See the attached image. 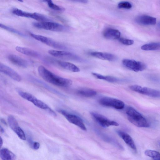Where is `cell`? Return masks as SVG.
Masks as SVG:
<instances>
[{
	"label": "cell",
	"mask_w": 160,
	"mask_h": 160,
	"mask_svg": "<svg viewBox=\"0 0 160 160\" xmlns=\"http://www.w3.org/2000/svg\"><path fill=\"white\" fill-rule=\"evenodd\" d=\"M17 0L19 1L20 2H23V0Z\"/></svg>",
	"instance_id": "cell-36"
},
{
	"label": "cell",
	"mask_w": 160,
	"mask_h": 160,
	"mask_svg": "<svg viewBox=\"0 0 160 160\" xmlns=\"http://www.w3.org/2000/svg\"><path fill=\"white\" fill-rule=\"evenodd\" d=\"M18 93L22 98L31 102L37 107L42 109L47 110L50 108L44 102L37 99L30 93L21 91H18Z\"/></svg>",
	"instance_id": "cell-7"
},
{
	"label": "cell",
	"mask_w": 160,
	"mask_h": 160,
	"mask_svg": "<svg viewBox=\"0 0 160 160\" xmlns=\"http://www.w3.org/2000/svg\"><path fill=\"white\" fill-rule=\"evenodd\" d=\"M15 49L18 52L27 56L33 57H37L39 56L37 52L31 49L17 46L15 47Z\"/></svg>",
	"instance_id": "cell-21"
},
{
	"label": "cell",
	"mask_w": 160,
	"mask_h": 160,
	"mask_svg": "<svg viewBox=\"0 0 160 160\" xmlns=\"http://www.w3.org/2000/svg\"><path fill=\"white\" fill-rule=\"evenodd\" d=\"M90 114L95 120L102 127L106 128L112 126H117L119 125L117 122L109 120L99 113L92 112Z\"/></svg>",
	"instance_id": "cell-12"
},
{
	"label": "cell",
	"mask_w": 160,
	"mask_h": 160,
	"mask_svg": "<svg viewBox=\"0 0 160 160\" xmlns=\"http://www.w3.org/2000/svg\"><path fill=\"white\" fill-rule=\"evenodd\" d=\"M122 62L126 68L135 72L143 71L146 68L144 63L133 60L125 59L122 60Z\"/></svg>",
	"instance_id": "cell-6"
},
{
	"label": "cell",
	"mask_w": 160,
	"mask_h": 160,
	"mask_svg": "<svg viewBox=\"0 0 160 160\" xmlns=\"http://www.w3.org/2000/svg\"><path fill=\"white\" fill-rule=\"evenodd\" d=\"M0 131H1V132L2 133H3L4 132V129H3V128H2V127H1V126H0Z\"/></svg>",
	"instance_id": "cell-35"
},
{
	"label": "cell",
	"mask_w": 160,
	"mask_h": 160,
	"mask_svg": "<svg viewBox=\"0 0 160 160\" xmlns=\"http://www.w3.org/2000/svg\"><path fill=\"white\" fill-rule=\"evenodd\" d=\"M30 36L35 39L38 41L49 46L58 49H63L64 46L54 40L48 37L41 35L30 33Z\"/></svg>",
	"instance_id": "cell-10"
},
{
	"label": "cell",
	"mask_w": 160,
	"mask_h": 160,
	"mask_svg": "<svg viewBox=\"0 0 160 160\" xmlns=\"http://www.w3.org/2000/svg\"><path fill=\"white\" fill-rule=\"evenodd\" d=\"M42 1L46 2L49 7L52 9L59 11H62L64 10V8L54 4L52 0H42Z\"/></svg>",
	"instance_id": "cell-27"
},
{
	"label": "cell",
	"mask_w": 160,
	"mask_h": 160,
	"mask_svg": "<svg viewBox=\"0 0 160 160\" xmlns=\"http://www.w3.org/2000/svg\"><path fill=\"white\" fill-rule=\"evenodd\" d=\"M32 24L37 28L51 31L61 32L65 29L64 27L61 24L48 21L33 22Z\"/></svg>",
	"instance_id": "cell-3"
},
{
	"label": "cell",
	"mask_w": 160,
	"mask_h": 160,
	"mask_svg": "<svg viewBox=\"0 0 160 160\" xmlns=\"http://www.w3.org/2000/svg\"><path fill=\"white\" fill-rule=\"evenodd\" d=\"M72 2H78L82 3H87L88 2V0H68Z\"/></svg>",
	"instance_id": "cell-32"
},
{
	"label": "cell",
	"mask_w": 160,
	"mask_h": 160,
	"mask_svg": "<svg viewBox=\"0 0 160 160\" xmlns=\"http://www.w3.org/2000/svg\"><path fill=\"white\" fill-rule=\"evenodd\" d=\"M9 61L13 64L19 67L26 68L28 66L27 61L15 54H9L8 56Z\"/></svg>",
	"instance_id": "cell-15"
},
{
	"label": "cell",
	"mask_w": 160,
	"mask_h": 160,
	"mask_svg": "<svg viewBox=\"0 0 160 160\" xmlns=\"http://www.w3.org/2000/svg\"><path fill=\"white\" fill-rule=\"evenodd\" d=\"M1 121L2 122V123H3L4 124L6 125H7V123H6V122H5V120H3V119H1Z\"/></svg>",
	"instance_id": "cell-34"
},
{
	"label": "cell",
	"mask_w": 160,
	"mask_h": 160,
	"mask_svg": "<svg viewBox=\"0 0 160 160\" xmlns=\"http://www.w3.org/2000/svg\"><path fill=\"white\" fill-rule=\"evenodd\" d=\"M0 26L1 28H2L7 31L17 34L20 36H21L22 37H25V35L23 33L13 28L8 27L1 23L0 24Z\"/></svg>",
	"instance_id": "cell-28"
},
{
	"label": "cell",
	"mask_w": 160,
	"mask_h": 160,
	"mask_svg": "<svg viewBox=\"0 0 160 160\" xmlns=\"http://www.w3.org/2000/svg\"><path fill=\"white\" fill-rule=\"evenodd\" d=\"M118 7L119 8L129 9L132 8V5L129 2H122L118 4Z\"/></svg>",
	"instance_id": "cell-29"
},
{
	"label": "cell",
	"mask_w": 160,
	"mask_h": 160,
	"mask_svg": "<svg viewBox=\"0 0 160 160\" xmlns=\"http://www.w3.org/2000/svg\"><path fill=\"white\" fill-rule=\"evenodd\" d=\"M48 52L50 54L55 57L74 59H78V57L68 51L51 49L48 50Z\"/></svg>",
	"instance_id": "cell-17"
},
{
	"label": "cell",
	"mask_w": 160,
	"mask_h": 160,
	"mask_svg": "<svg viewBox=\"0 0 160 160\" xmlns=\"http://www.w3.org/2000/svg\"><path fill=\"white\" fill-rule=\"evenodd\" d=\"M0 147H2V146L3 143V141L2 139V138L1 137L0 138Z\"/></svg>",
	"instance_id": "cell-33"
},
{
	"label": "cell",
	"mask_w": 160,
	"mask_h": 160,
	"mask_svg": "<svg viewBox=\"0 0 160 160\" xmlns=\"http://www.w3.org/2000/svg\"><path fill=\"white\" fill-rule=\"evenodd\" d=\"M0 71L16 81L20 82L21 80V77L17 72L9 67L1 63Z\"/></svg>",
	"instance_id": "cell-13"
},
{
	"label": "cell",
	"mask_w": 160,
	"mask_h": 160,
	"mask_svg": "<svg viewBox=\"0 0 160 160\" xmlns=\"http://www.w3.org/2000/svg\"><path fill=\"white\" fill-rule=\"evenodd\" d=\"M99 102L102 105L112 107L117 109H122L125 106L124 103L122 101L110 97H103L100 99Z\"/></svg>",
	"instance_id": "cell-8"
},
{
	"label": "cell",
	"mask_w": 160,
	"mask_h": 160,
	"mask_svg": "<svg viewBox=\"0 0 160 160\" xmlns=\"http://www.w3.org/2000/svg\"><path fill=\"white\" fill-rule=\"evenodd\" d=\"M90 54L95 58L110 61H114L117 59V57L115 55L108 53L92 52H90Z\"/></svg>",
	"instance_id": "cell-16"
},
{
	"label": "cell",
	"mask_w": 160,
	"mask_h": 160,
	"mask_svg": "<svg viewBox=\"0 0 160 160\" xmlns=\"http://www.w3.org/2000/svg\"><path fill=\"white\" fill-rule=\"evenodd\" d=\"M131 90L138 93L154 98H160V91L148 87L134 85L129 87Z\"/></svg>",
	"instance_id": "cell-4"
},
{
	"label": "cell",
	"mask_w": 160,
	"mask_h": 160,
	"mask_svg": "<svg viewBox=\"0 0 160 160\" xmlns=\"http://www.w3.org/2000/svg\"><path fill=\"white\" fill-rule=\"evenodd\" d=\"M156 20L155 18L147 15L138 16L135 20L138 24L144 25H155L156 23Z\"/></svg>",
	"instance_id": "cell-14"
},
{
	"label": "cell",
	"mask_w": 160,
	"mask_h": 160,
	"mask_svg": "<svg viewBox=\"0 0 160 160\" xmlns=\"http://www.w3.org/2000/svg\"><path fill=\"white\" fill-rule=\"evenodd\" d=\"M38 72L40 76L47 82L62 87H67L72 85V81L54 74L43 66H39Z\"/></svg>",
	"instance_id": "cell-1"
},
{
	"label": "cell",
	"mask_w": 160,
	"mask_h": 160,
	"mask_svg": "<svg viewBox=\"0 0 160 160\" xmlns=\"http://www.w3.org/2000/svg\"><path fill=\"white\" fill-rule=\"evenodd\" d=\"M117 132L128 146L133 150L136 151L137 148L134 142L132 137L128 134L120 130L117 131Z\"/></svg>",
	"instance_id": "cell-19"
},
{
	"label": "cell",
	"mask_w": 160,
	"mask_h": 160,
	"mask_svg": "<svg viewBox=\"0 0 160 160\" xmlns=\"http://www.w3.org/2000/svg\"><path fill=\"white\" fill-rule=\"evenodd\" d=\"M58 63L62 68L73 72H78L80 71L78 67L70 62L59 61L58 62Z\"/></svg>",
	"instance_id": "cell-22"
},
{
	"label": "cell",
	"mask_w": 160,
	"mask_h": 160,
	"mask_svg": "<svg viewBox=\"0 0 160 160\" xmlns=\"http://www.w3.org/2000/svg\"><path fill=\"white\" fill-rule=\"evenodd\" d=\"M158 145H159V147H160V142H158Z\"/></svg>",
	"instance_id": "cell-37"
},
{
	"label": "cell",
	"mask_w": 160,
	"mask_h": 160,
	"mask_svg": "<svg viewBox=\"0 0 160 160\" xmlns=\"http://www.w3.org/2000/svg\"><path fill=\"white\" fill-rule=\"evenodd\" d=\"M92 74L97 78L104 80L110 82H116L119 80L118 78L113 76L103 75L95 72H92Z\"/></svg>",
	"instance_id": "cell-23"
},
{
	"label": "cell",
	"mask_w": 160,
	"mask_h": 160,
	"mask_svg": "<svg viewBox=\"0 0 160 160\" xmlns=\"http://www.w3.org/2000/svg\"><path fill=\"white\" fill-rule=\"evenodd\" d=\"M141 49L145 51L156 50L160 49V42L148 43L142 45Z\"/></svg>",
	"instance_id": "cell-24"
},
{
	"label": "cell",
	"mask_w": 160,
	"mask_h": 160,
	"mask_svg": "<svg viewBox=\"0 0 160 160\" xmlns=\"http://www.w3.org/2000/svg\"><path fill=\"white\" fill-rule=\"evenodd\" d=\"M145 155L155 160H160V153L158 152L151 150H147L144 152Z\"/></svg>",
	"instance_id": "cell-26"
},
{
	"label": "cell",
	"mask_w": 160,
	"mask_h": 160,
	"mask_svg": "<svg viewBox=\"0 0 160 160\" xmlns=\"http://www.w3.org/2000/svg\"><path fill=\"white\" fill-rule=\"evenodd\" d=\"M104 37L106 39L111 40L118 39L120 38V32L118 30L108 28L103 32Z\"/></svg>",
	"instance_id": "cell-18"
},
{
	"label": "cell",
	"mask_w": 160,
	"mask_h": 160,
	"mask_svg": "<svg viewBox=\"0 0 160 160\" xmlns=\"http://www.w3.org/2000/svg\"><path fill=\"white\" fill-rule=\"evenodd\" d=\"M8 122L10 128L17 134L18 137L22 140H26L25 134L19 126L15 118L12 115L9 116L8 118Z\"/></svg>",
	"instance_id": "cell-11"
},
{
	"label": "cell",
	"mask_w": 160,
	"mask_h": 160,
	"mask_svg": "<svg viewBox=\"0 0 160 160\" xmlns=\"http://www.w3.org/2000/svg\"><path fill=\"white\" fill-rule=\"evenodd\" d=\"M0 157L3 160H13L16 158L15 155L6 148H3L0 150Z\"/></svg>",
	"instance_id": "cell-20"
},
{
	"label": "cell",
	"mask_w": 160,
	"mask_h": 160,
	"mask_svg": "<svg viewBox=\"0 0 160 160\" xmlns=\"http://www.w3.org/2000/svg\"><path fill=\"white\" fill-rule=\"evenodd\" d=\"M118 40L121 43L126 45H131L134 43L133 40L131 39L120 38Z\"/></svg>",
	"instance_id": "cell-30"
},
{
	"label": "cell",
	"mask_w": 160,
	"mask_h": 160,
	"mask_svg": "<svg viewBox=\"0 0 160 160\" xmlns=\"http://www.w3.org/2000/svg\"><path fill=\"white\" fill-rule=\"evenodd\" d=\"M60 112L70 123L77 126L84 131H86L87 128L82 119L77 115L68 113L63 110L59 111Z\"/></svg>",
	"instance_id": "cell-9"
},
{
	"label": "cell",
	"mask_w": 160,
	"mask_h": 160,
	"mask_svg": "<svg viewBox=\"0 0 160 160\" xmlns=\"http://www.w3.org/2000/svg\"><path fill=\"white\" fill-rule=\"evenodd\" d=\"M33 148L35 150H38L39 148L40 144L38 142H34L33 143Z\"/></svg>",
	"instance_id": "cell-31"
},
{
	"label": "cell",
	"mask_w": 160,
	"mask_h": 160,
	"mask_svg": "<svg viewBox=\"0 0 160 160\" xmlns=\"http://www.w3.org/2000/svg\"><path fill=\"white\" fill-rule=\"evenodd\" d=\"M78 93L81 96L88 97L94 96L97 94V92L95 91L87 88L79 89L78 91Z\"/></svg>",
	"instance_id": "cell-25"
},
{
	"label": "cell",
	"mask_w": 160,
	"mask_h": 160,
	"mask_svg": "<svg viewBox=\"0 0 160 160\" xmlns=\"http://www.w3.org/2000/svg\"><path fill=\"white\" fill-rule=\"evenodd\" d=\"M128 120L139 127H148L149 124L142 115L132 107H128L126 110Z\"/></svg>",
	"instance_id": "cell-2"
},
{
	"label": "cell",
	"mask_w": 160,
	"mask_h": 160,
	"mask_svg": "<svg viewBox=\"0 0 160 160\" xmlns=\"http://www.w3.org/2000/svg\"><path fill=\"white\" fill-rule=\"evenodd\" d=\"M12 12L14 15L18 16L30 18L40 22L48 21V18L45 16L36 12H28L17 8L13 9L12 10Z\"/></svg>",
	"instance_id": "cell-5"
}]
</instances>
